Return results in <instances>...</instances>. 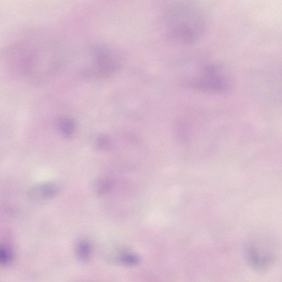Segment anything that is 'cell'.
I'll return each instance as SVG.
<instances>
[{
    "label": "cell",
    "mask_w": 282,
    "mask_h": 282,
    "mask_svg": "<svg viewBox=\"0 0 282 282\" xmlns=\"http://www.w3.org/2000/svg\"><path fill=\"white\" fill-rule=\"evenodd\" d=\"M89 71L93 75L106 77L113 75L121 66V58L114 48L99 46L91 52Z\"/></svg>",
    "instance_id": "obj_3"
},
{
    "label": "cell",
    "mask_w": 282,
    "mask_h": 282,
    "mask_svg": "<svg viewBox=\"0 0 282 282\" xmlns=\"http://www.w3.org/2000/svg\"><path fill=\"white\" fill-rule=\"evenodd\" d=\"M110 146V141L108 137L105 135L99 136L97 139V146L101 150L106 149Z\"/></svg>",
    "instance_id": "obj_7"
},
{
    "label": "cell",
    "mask_w": 282,
    "mask_h": 282,
    "mask_svg": "<svg viewBox=\"0 0 282 282\" xmlns=\"http://www.w3.org/2000/svg\"><path fill=\"white\" fill-rule=\"evenodd\" d=\"M59 127L64 136L67 138H70L75 133L76 125L73 119L65 118L59 121Z\"/></svg>",
    "instance_id": "obj_5"
},
{
    "label": "cell",
    "mask_w": 282,
    "mask_h": 282,
    "mask_svg": "<svg viewBox=\"0 0 282 282\" xmlns=\"http://www.w3.org/2000/svg\"><path fill=\"white\" fill-rule=\"evenodd\" d=\"M185 84L200 91L222 93L230 87V79L221 66L212 63L203 64L185 80Z\"/></svg>",
    "instance_id": "obj_2"
},
{
    "label": "cell",
    "mask_w": 282,
    "mask_h": 282,
    "mask_svg": "<svg viewBox=\"0 0 282 282\" xmlns=\"http://www.w3.org/2000/svg\"><path fill=\"white\" fill-rule=\"evenodd\" d=\"M112 184L110 181L106 179L99 180L97 186V192L98 195H103L106 193L111 187Z\"/></svg>",
    "instance_id": "obj_6"
},
{
    "label": "cell",
    "mask_w": 282,
    "mask_h": 282,
    "mask_svg": "<svg viewBox=\"0 0 282 282\" xmlns=\"http://www.w3.org/2000/svg\"><path fill=\"white\" fill-rule=\"evenodd\" d=\"M162 22L170 40L185 46L200 41L208 26L206 11L200 5L190 2L169 5L163 14Z\"/></svg>",
    "instance_id": "obj_1"
},
{
    "label": "cell",
    "mask_w": 282,
    "mask_h": 282,
    "mask_svg": "<svg viewBox=\"0 0 282 282\" xmlns=\"http://www.w3.org/2000/svg\"><path fill=\"white\" fill-rule=\"evenodd\" d=\"M58 192V186L55 184L52 183L43 184L32 190L31 196L36 199L50 198L56 195Z\"/></svg>",
    "instance_id": "obj_4"
}]
</instances>
